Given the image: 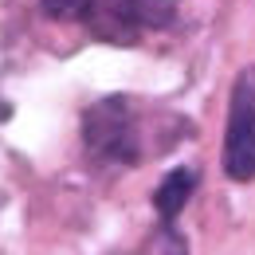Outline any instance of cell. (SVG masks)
<instances>
[{"label": "cell", "instance_id": "obj_1", "mask_svg": "<svg viewBox=\"0 0 255 255\" xmlns=\"http://www.w3.org/2000/svg\"><path fill=\"white\" fill-rule=\"evenodd\" d=\"M83 145L102 165H137L141 161V129L133 118V102L122 95L91 102L83 114Z\"/></svg>", "mask_w": 255, "mask_h": 255}, {"label": "cell", "instance_id": "obj_2", "mask_svg": "<svg viewBox=\"0 0 255 255\" xmlns=\"http://www.w3.org/2000/svg\"><path fill=\"white\" fill-rule=\"evenodd\" d=\"M177 20V0H91L87 28L110 47H133L145 32H161Z\"/></svg>", "mask_w": 255, "mask_h": 255}, {"label": "cell", "instance_id": "obj_3", "mask_svg": "<svg viewBox=\"0 0 255 255\" xmlns=\"http://www.w3.org/2000/svg\"><path fill=\"white\" fill-rule=\"evenodd\" d=\"M224 173L232 181H255V67H244L232 83L228 129H224Z\"/></svg>", "mask_w": 255, "mask_h": 255}, {"label": "cell", "instance_id": "obj_4", "mask_svg": "<svg viewBox=\"0 0 255 255\" xmlns=\"http://www.w3.org/2000/svg\"><path fill=\"white\" fill-rule=\"evenodd\" d=\"M200 185V173L192 169V165H177V169H169L165 177H161L157 192H153V208H157V216L165 224H173L181 212H185V204L192 200V192Z\"/></svg>", "mask_w": 255, "mask_h": 255}, {"label": "cell", "instance_id": "obj_5", "mask_svg": "<svg viewBox=\"0 0 255 255\" xmlns=\"http://www.w3.org/2000/svg\"><path fill=\"white\" fill-rule=\"evenodd\" d=\"M91 0H39V12L47 20H87Z\"/></svg>", "mask_w": 255, "mask_h": 255}, {"label": "cell", "instance_id": "obj_6", "mask_svg": "<svg viewBox=\"0 0 255 255\" xmlns=\"http://www.w3.org/2000/svg\"><path fill=\"white\" fill-rule=\"evenodd\" d=\"M161 255H189V252H185V240L173 232V224L165 228V244H161Z\"/></svg>", "mask_w": 255, "mask_h": 255}]
</instances>
